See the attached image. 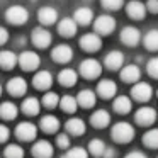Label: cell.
<instances>
[{"mask_svg": "<svg viewBox=\"0 0 158 158\" xmlns=\"http://www.w3.org/2000/svg\"><path fill=\"white\" fill-rule=\"evenodd\" d=\"M73 21L80 26H89L94 21V12L89 7H78L73 12Z\"/></svg>", "mask_w": 158, "mask_h": 158, "instance_id": "obj_25", "label": "cell"}, {"mask_svg": "<svg viewBox=\"0 0 158 158\" xmlns=\"http://www.w3.org/2000/svg\"><path fill=\"white\" fill-rule=\"evenodd\" d=\"M146 5L141 4V2H136V0H133V2H129V4L126 5V14L127 17L134 19V21H141V19L146 17Z\"/></svg>", "mask_w": 158, "mask_h": 158, "instance_id": "obj_15", "label": "cell"}, {"mask_svg": "<svg viewBox=\"0 0 158 158\" xmlns=\"http://www.w3.org/2000/svg\"><path fill=\"white\" fill-rule=\"evenodd\" d=\"M131 95H133V99L138 100V102H148V100L151 99V95H153V89H151V85L146 82H138V83H134L133 89H131Z\"/></svg>", "mask_w": 158, "mask_h": 158, "instance_id": "obj_7", "label": "cell"}, {"mask_svg": "<svg viewBox=\"0 0 158 158\" xmlns=\"http://www.w3.org/2000/svg\"><path fill=\"white\" fill-rule=\"evenodd\" d=\"M143 43H144V46H146V49H150V51H158V31L156 29L148 31L143 38Z\"/></svg>", "mask_w": 158, "mask_h": 158, "instance_id": "obj_33", "label": "cell"}, {"mask_svg": "<svg viewBox=\"0 0 158 158\" xmlns=\"http://www.w3.org/2000/svg\"><path fill=\"white\" fill-rule=\"evenodd\" d=\"M106 150H107V146L102 139H92L89 143V153L94 155V156H104Z\"/></svg>", "mask_w": 158, "mask_h": 158, "instance_id": "obj_35", "label": "cell"}, {"mask_svg": "<svg viewBox=\"0 0 158 158\" xmlns=\"http://www.w3.org/2000/svg\"><path fill=\"white\" fill-rule=\"evenodd\" d=\"M17 114H19V110H17V106H15V104H12V102H2L0 104V117H2V119L12 121V119L17 117Z\"/></svg>", "mask_w": 158, "mask_h": 158, "instance_id": "obj_31", "label": "cell"}, {"mask_svg": "<svg viewBox=\"0 0 158 158\" xmlns=\"http://www.w3.org/2000/svg\"><path fill=\"white\" fill-rule=\"evenodd\" d=\"M110 123V114L104 109H99L90 116V124L97 129H102V127H107Z\"/></svg>", "mask_w": 158, "mask_h": 158, "instance_id": "obj_22", "label": "cell"}, {"mask_svg": "<svg viewBox=\"0 0 158 158\" xmlns=\"http://www.w3.org/2000/svg\"><path fill=\"white\" fill-rule=\"evenodd\" d=\"M41 129L44 131V133H56V131L60 129V119L56 116H51V114H48V116H43L41 117Z\"/></svg>", "mask_w": 158, "mask_h": 158, "instance_id": "obj_27", "label": "cell"}, {"mask_svg": "<svg viewBox=\"0 0 158 158\" xmlns=\"http://www.w3.org/2000/svg\"><path fill=\"white\" fill-rule=\"evenodd\" d=\"M146 72H148V75H150L151 78L158 80V56H155V58H151L150 61H148Z\"/></svg>", "mask_w": 158, "mask_h": 158, "instance_id": "obj_39", "label": "cell"}, {"mask_svg": "<svg viewBox=\"0 0 158 158\" xmlns=\"http://www.w3.org/2000/svg\"><path fill=\"white\" fill-rule=\"evenodd\" d=\"M78 68H80V75H82L83 78H87V80L97 78V77L100 75V72H102V65H100L95 58L83 60V61L80 63Z\"/></svg>", "mask_w": 158, "mask_h": 158, "instance_id": "obj_2", "label": "cell"}, {"mask_svg": "<svg viewBox=\"0 0 158 158\" xmlns=\"http://www.w3.org/2000/svg\"><path fill=\"white\" fill-rule=\"evenodd\" d=\"M94 29H95V34H102L107 36L116 29V19L109 14H102L94 21Z\"/></svg>", "mask_w": 158, "mask_h": 158, "instance_id": "obj_4", "label": "cell"}, {"mask_svg": "<svg viewBox=\"0 0 158 158\" xmlns=\"http://www.w3.org/2000/svg\"><path fill=\"white\" fill-rule=\"evenodd\" d=\"M32 156L34 158H51L53 156V144L46 139H39L32 146Z\"/></svg>", "mask_w": 158, "mask_h": 158, "instance_id": "obj_16", "label": "cell"}, {"mask_svg": "<svg viewBox=\"0 0 158 158\" xmlns=\"http://www.w3.org/2000/svg\"><path fill=\"white\" fill-rule=\"evenodd\" d=\"M63 158H89V151L82 146H75V148H70Z\"/></svg>", "mask_w": 158, "mask_h": 158, "instance_id": "obj_38", "label": "cell"}, {"mask_svg": "<svg viewBox=\"0 0 158 158\" xmlns=\"http://www.w3.org/2000/svg\"><path fill=\"white\" fill-rule=\"evenodd\" d=\"M100 46H102V39H100V36L95 34V32H87V34H83L82 38H80V48L87 53L99 51Z\"/></svg>", "mask_w": 158, "mask_h": 158, "instance_id": "obj_6", "label": "cell"}, {"mask_svg": "<svg viewBox=\"0 0 158 158\" xmlns=\"http://www.w3.org/2000/svg\"><path fill=\"white\" fill-rule=\"evenodd\" d=\"M31 41H32V44L36 46V48H48L49 44H51V41H53V36H51V32L48 31V29H44V27H36L34 31H32V34H31Z\"/></svg>", "mask_w": 158, "mask_h": 158, "instance_id": "obj_8", "label": "cell"}, {"mask_svg": "<svg viewBox=\"0 0 158 158\" xmlns=\"http://www.w3.org/2000/svg\"><path fill=\"white\" fill-rule=\"evenodd\" d=\"M65 127H66V133L72 134V136H82L87 129L83 119H80V117H72V119H68L65 124Z\"/></svg>", "mask_w": 158, "mask_h": 158, "instance_id": "obj_24", "label": "cell"}, {"mask_svg": "<svg viewBox=\"0 0 158 158\" xmlns=\"http://www.w3.org/2000/svg\"><path fill=\"white\" fill-rule=\"evenodd\" d=\"M77 102H78L80 107H83V109H90V107L95 106L97 102V95L94 90L90 89H83L78 92V95H77Z\"/></svg>", "mask_w": 158, "mask_h": 158, "instance_id": "obj_18", "label": "cell"}, {"mask_svg": "<svg viewBox=\"0 0 158 158\" xmlns=\"http://www.w3.org/2000/svg\"><path fill=\"white\" fill-rule=\"evenodd\" d=\"M0 95H2V85H0Z\"/></svg>", "mask_w": 158, "mask_h": 158, "instance_id": "obj_47", "label": "cell"}, {"mask_svg": "<svg viewBox=\"0 0 158 158\" xmlns=\"http://www.w3.org/2000/svg\"><path fill=\"white\" fill-rule=\"evenodd\" d=\"M7 92L14 97H21L27 92V82L22 77H14L7 82Z\"/></svg>", "mask_w": 158, "mask_h": 158, "instance_id": "obj_13", "label": "cell"}, {"mask_svg": "<svg viewBox=\"0 0 158 158\" xmlns=\"http://www.w3.org/2000/svg\"><path fill=\"white\" fill-rule=\"evenodd\" d=\"M51 58L56 63H68L73 58V49L68 44H58L51 49Z\"/></svg>", "mask_w": 158, "mask_h": 158, "instance_id": "obj_11", "label": "cell"}, {"mask_svg": "<svg viewBox=\"0 0 158 158\" xmlns=\"http://www.w3.org/2000/svg\"><path fill=\"white\" fill-rule=\"evenodd\" d=\"M15 136L21 141H32L38 136V126L32 123H21L15 127Z\"/></svg>", "mask_w": 158, "mask_h": 158, "instance_id": "obj_9", "label": "cell"}, {"mask_svg": "<svg viewBox=\"0 0 158 158\" xmlns=\"http://www.w3.org/2000/svg\"><path fill=\"white\" fill-rule=\"evenodd\" d=\"M60 107L61 110L68 114H73L77 109H78V102H77V97H72V95H65L60 99Z\"/></svg>", "mask_w": 158, "mask_h": 158, "instance_id": "obj_32", "label": "cell"}, {"mask_svg": "<svg viewBox=\"0 0 158 158\" xmlns=\"http://www.w3.org/2000/svg\"><path fill=\"white\" fill-rule=\"evenodd\" d=\"M121 41L124 43L126 46H138L141 41V32L138 31L136 27H133V26H127V27H124L123 31H121Z\"/></svg>", "mask_w": 158, "mask_h": 158, "instance_id": "obj_12", "label": "cell"}, {"mask_svg": "<svg viewBox=\"0 0 158 158\" xmlns=\"http://www.w3.org/2000/svg\"><path fill=\"white\" fill-rule=\"evenodd\" d=\"M156 95H158V92H156Z\"/></svg>", "mask_w": 158, "mask_h": 158, "instance_id": "obj_48", "label": "cell"}, {"mask_svg": "<svg viewBox=\"0 0 158 158\" xmlns=\"http://www.w3.org/2000/svg\"><path fill=\"white\" fill-rule=\"evenodd\" d=\"M17 63H19V58L14 55V51H9V49L0 51V66L4 70H12Z\"/></svg>", "mask_w": 158, "mask_h": 158, "instance_id": "obj_30", "label": "cell"}, {"mask_svg": "<svg viewBox=\"0 0 158 158\" xmlns=\"http://www.w3.org/2000/svg\"><path fill=\"white\" fill-rule=\"evenodd\" d=\"M22 112L27 114V116H36L39 114V109H41V104L36 97H27V99L22 100V106H21Z\"/></svg>", "mask_w": 158, "mask_h": 158, "instance_id": "obj_29", "label": "cell"}, {"mask_svg": "<svg viewBox=\"0 0 158 158\" xmlns=\"http://www.w3.org/2000/svg\"><path fill=\"white\" fill-rule=\"evenodd\" d=\"M104 65H106V68L109 70H123L124 66V55L121 51H110L109 55L104 58Z\"/></svg>", "mask_w": 158, "mask_h": 158, "instance_id": "obj_20", "label": "cell"}, {"mask_svg": "<svg viewBox=\"0 0 158 158\" xmlns=\"http://www.w3.org/2000/svg\"><path fill=\"white\" fill-rule=\"evenodd\" d=\"M5 17H7V21L10 22V24L22 26L29 21V12H27V9L22 7V5H10V7L7 9V12H5Z\"/></svg>", "mask_w": 158, "mask_h": 158, "instance_id": "obj_3", "label": "cell"}, {"mask_svg": "<svg viewBox=\"0 0 158 158\" xmlns=\"http://www.w3.org/2000/svg\"><path fill=\"white\" fill-rule=\"evenodd\" d=\"M116 92H117V85L114 80L106 78L97 83V95H100L102 99H112L116 95Z\"/></svg>", "mask_w": 158, "mask_h": 158, "instance_id": "obj_14", "label": "cell"}, {"mask_svg": "<svg viewBox=\"0 0 158 158\" xmlns=\"http://www.w3.org/2000/svg\"><path fill=\"white\" fill-rule=\"evenodd\" d=\"M146 10L151 14H158V0H150L146 4Z\"/></svg>", "mask_w": 158, "mask_h": 158, "instance_id": "obj_43", "label": "cell"}, {"mask_svg": "<svg viewBox=\"0 0 158 158\" xmlns=\"http://www.w3.org/2000/svg\"><path fill=\"white\" fill-rule=\"evenodd\" d=\"M56 144H58L61 150H68L70 148V136L68 134H58V136H56Z\"/></svg>", "mask_w": 158, "mask_h": 158, "instance_id": "obj_41", "label": "cell"}, {"mask_svg": "<svg viewBox=\"0 0 158 158\" xmlns=\"http://www.w3.org/2000/svg\"><path fill=\"white\" fill-rule=\"evenodd\" d=\"M43 106L48 107V109H53V107L60 106V95L56 92H46L43 95Z\"/></svg>", "mask_w": 158, "mask_h": 158, "instance_id": "obj_37", "label": "cell"}, {"mask_svg": "<svg viewBox=\"0 0 158 158\" xmlns=\"http://www.w3.org/2000/svg\"><path fill=\"white\" fill-rule=\"evenodd\" d=\"M77 80H78V75H77V72L72 68L61 70L60 75H58V82L61 83L63 87H73L77 83Z\"/></svg>", "mask_w": 158, "mask_h": 158, "instance_id": "obj_28", "label": "cell"}, {"mask_svg": "<svg viewBox=\"0 0 158 158\" xmlns=\"http://www.w3.org/2000/svg\"><path fill=\"white\" fill-rule=\"evenodd\" d=\"M143 143L148 148H158V127H151L143 134Z\"/></svg>", "mask_w": 158, "mask_h": 158, "instance_id": "obj_34", "label": "cell"}, {"mask_svg": "<svg viewBox=\"0 0 158 158\" xmlns=\"http://www.w3.org/2000/svg\"><path fill=\"white\" fill-rule=\"evenodd\" d=\"M4 155L5 158H24V150H22V146H19V144H7L4 150Z\"/></svg>", "mask_w": 158, "mask_h": 158, "instance_id": "obj_36", "label": "cell"}, {"mask_svg": "<svg viewBox=\"0 0 158 158\" xmlns=\"http://www.w3.org/2000/svg\"><path fill=\"white\" fill-rule=\"evenodd\" d=\"M10 136V129L5 124H0V143H5Z\"/></svg>", "mask_w": 158, "mask_h": 158, "instance_id": "obj_42", "label": "cell"}, {"mask_svg": "<svg viewBox=\"0 0 158 158\" xmlns=\"http://www.w3.org/2000/svg\"><path fill=\"white\" fill-rule=\"evenodd\" d=\"M102 158H116V150H114V148H107Z\"/></svg>", "mask_w": 158, "mask_h": 158, "instance_id": "obj_46", "label": "cell"}, {"mask_svg": "<svg viewBox=\"0 0 158 158\" xmlns=\"http://www.w3.org/2000/svg\"><path fill=\"white\" fill-rule=\"evenodd\" d=\"M124 5L123 0H102V7L106 10H119Z\"/></svg>", "mask_w": 158, "mask_h": 158, "instance_id": "obj_40", "label": "cell"}, {"mask_svg": "<svg viewBox=\"0 0 158 158\" xmlns=\"http://www.w3.org/2000/svg\"><path fill=\"white\" fill-rule=\"evenodd\" d=\"M19 65L26 72H34L39 65H41V58L38 53L34 51H22L19 55Z\"/></svg>", "mask_w": 158, "mask_h": 158, "instance_id": "obj_5", "label": "cell"}, {"mask_svg": "<svg viewBox=\"0 0 158 158\" xmlns=\"http://www.w3.org/2000/svg\"><path fill=\"white\" fill-rule=\"evenodd\" d=\"M32 85H34L38 90H48L49 87L53 85V75L49 72H46V70H41V72H38L34 75Z\"/></svg>", "mask_w": 158, "mask_h": 158, "instance_id": "obj_17", "label": "cell"}, {"mask_svg": "<svg viewBox=\"0 0 158 158\" xmlns=\"http://www.w3.org/2000/svg\"><path fill=\"white\" fill-rule=\"evenodd\" d=\"M112 109L116 110L117 114H127L131 109H133V102H131L129 97H126V95H119V97H116V99H114V102H112Z\"/></svg>", "mask_w": 158, "mask_h": 158, "instance_id": "obj_26", "label": "cell"}, {"mask_svg": "<svg viewBox=\"0 0 158 158\" xmlns=\"http://www.w3.org/2000/svg\"><path fill=\"white\" fill-rule=\"evenodd\" d=\"M124 158H148V156L143 153V151H129Z\"/></svg>", "mask_w": 158, "mask_h": 158, "instance_id": "obj_45", "label": "cell"}, {"mask_svg": "<svg viewBox=\"0 0 158 158\" xmlns=\"http://www.w3.org/2000/svg\"><path fill=\"white\" fill-rule=\"evenodd\" d=\"M141 77V70L138 65H126L121 70V80L126 83H136Z\"/></svg>", "mask_w": 158, "mask_h": 158, "instance_id": "obj_19", "label": "cell"}, {"mask_svg": "<svg viewBox=\"0 0 158 158\" xmlns=\"http://www.w3.org/2000/svg\"><path fill=\"white\" fill-rule=\"evenodd\" d=\"M38 21L44 26H51L58 21V10L53 7H41L38 10Z\"/></svg>", "mask_w": 158, "mask_h": 158, "instance_id": "obj_21", "label": "cell"}, {"mask_svg": "<svg viewBox=\"0 0 158 158\" xmlns=\"http://www.w3.org/2000/svg\"><path fill=\"white\" fill-rule=\"evenodd\" d=\"M134 134H136L134 127L131 126L129 123H126V121L116 123L112 127H110V138H112L116 143H121V144L133 141L134 139Z\"/></svg>", "mask_w": 158, "mask_h": 158, "instance_id": "obj_1", "label": "cell"}, {"mask_svg": "<svg viewBox=\"0 0 158 158\" xmlns=\"http://www.w3.org/2000/svg\"><path fill=\"white\" fill-rule=\"evenodd\" d=\"M7 41H9V31L5 27H2V26H0V46L5 44Z\"/></svg>", "mask_w": 158, "mask_h": 158, "instance_id": "obj_44", "label": "cell"}, {"mask_svg": "<svg viewBox=\"0 0 158 158\" xmlns=\"http://www.w3.org/2000/svg\"><path fill=\"white\" fill-rule=\"evenodd\" d=\"M77 29H78V24H77L73 19L65 17L58 22V32L65 38H72V36L77 34Z\"/></svg>", "mask_w": 158, "mask_h": 158, "instance_id": "obj_23", "label": "cell"}, {"mask_svg": "<svg viewBox=\"0 0 158 158\" xmlns=\"http://www.w3.org/2000/svg\"><path fill=\"white\" fill-rule=\"evenodd\" d=\"M155 119H156V110L153 107H141L134 114V121L139 126H151L155 123Z\"/></svg>", "mask_w": 158, "mask_h": 158, "instance_id": "obj_10", "label": "cell"}]
</instances>
